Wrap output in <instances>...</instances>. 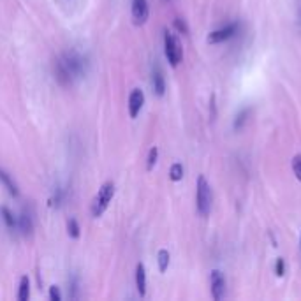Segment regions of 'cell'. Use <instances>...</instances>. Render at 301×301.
<instances>
[{"mask_svg":"<svg viewBox=\"0 0 301 301\" xmlns=\"http://www.w3.org/2000/svg\"><path fill=\"white\" fill-rule=\"evenodd\" d=\"M113 196H114V183L113 181H106V183L99 189V192L95 194V197L92 201V215L95 217V219L102 217V213L108 210Z\"/></svg>","mask_w":301,"mask_h":301,"instance_id":"1","label":"cell"},{"mask_svg":"<svg viewBox=\"0 0 301 301\" xmlns=\"http://www.w3.org/2000/svg\"><path fill=\"white\" fill-rule=\"evenodd\" d=\"M212 189H210L208 180L201 174L197 178V192H196V204H197V212H199L201 217H208L210 210H212Z\"/></svg>","mask_w":301,"mask_h":301,"instance_id":"2","label":"cell"},{"mask_svg":"<svg viewBox=\"0 0 301 301\" xmlns=\"http://www.w3.org/2000/svg\"><path fill=\"white\" fill-rule=\"evenodd\" d=\"M164 51L166 58L173 67H176L183 58V50H181L180 41H178L176 35L169 34V30H164Z\"/></svg>","mask_w":301,"mask_h":301,"instance_id":"3","label":"cell"},{"mask_svg":"<svg viewBox=\"0 0 301 301\" xmlns=\"http://www.w3.org/2000/svg\"><path fill=\"white\" fill-rule=\"evenodd\" d=\"M58 60L63 63V67L69 71L74 79L83 76V73H85V60H83V57H79L76 51H67Z\"/></svg>","mask_w":301,"mask_h":301,"instance_id":"4","label":"cell"},{"mask_svg":"<svg viewBox=\"0 0 301 301\" xmlns=\"http://www.w3.org/2000/svg\"><path fill=\"white\" fill-rule=\"evenodd\" d=\"M210 285H212V296L215 301H220L225 296V279L219 269H213L210 275Z\"/></svg>","mask_w":301,"mask_h":301,"instance_id":"5","label":"cell"},{"mask_svg":"<svg viewBox=\"0 0 301 301\" xmlns=\"http://www.w3.org/2000/svg\"><path fill=\"white\" fill-rule=\"evenodd\" d=\"M150 7L146 0H132V19L136 25H145L148 21Z\"/></svg>","mask_w":301,"mask_h":301,"instance_id":"6","label":"cell"},{"mask_svg":"<svg viewBox=\"0 0 301 301\" xmlns=\"http://www.w3.org/2000/svg\"><path fill=\"white\" fill-rule=\"evenodd\" d=\"M238 30V23H233V25H227L220 30H213L212 34L208 35V42L210 44H219V42H224L227 39H231L233 35L236 34Z\"/></svg>","mask_w":301,"mask_h":301,"instance_id":"7","label":"cell"},{"mask_svg":"<svg viewBox=\"0 0 301 301\" xmlns=\"http://www.w3.org/2000/svg\"><path fill=\"white\" fill-rule=\"evenodd\" d=\"M145 104V94L140 88H134L129 95V114L130 118H136L140 114V111L143 109Z\"/></svg>","mask_w":301,"mask_h":301,"instance_id":"8","label":"cell"},{"mask_svg":"<svg viewBox=\"0 0 301 301\" xmlns=\"http://www.w3.org/2000/svg\"><path fill=\"white\" fill-rule=\"evenodd\" d=\"M152 85H153V92H155L158 97H162L166 92V79H164V74H162V71L155 67L153 69V74H152Z\"/></svg>","mask_w":301,"mask_h":301,"instance_id":"9","label":"cell"},{"mask_svg":"<svg viewBox=\"0 0 301 301\" xmlns=\"http://www.w3.org/2000/svg\"><path fill=\"white\" fill-rule=\"evenodd\" d=\"M136 287L140 296H146V271L143 263H140L136 266Z\"/></svg>","mask_w":301,"mask_h":301,"instance_id":"10","label":"cell"},{"mask_svg":"<svg viewBox=\"0 0 301 301\" xmlns=\"http://www.w3.org/2000/svg\"><path fill=\"white\" fill-rule=\"evenodd\" d=\"M0 181L4 183V187L9 190L11 196H14V197L19 196V190H18V187H16V183L13 181V178H11L6 171H4V169H0Z\"/></svg>","mask_w":301,"mask_h":301,"instance_id":"11","label":"cell"},{"mask_svg":"<svg viewBox=\"0 0 301 301\" xmlns=\"http://www.w3.org/2000/svg\"><path fill=\"white\" fill-rule=\"evenodd\" d=\"M30 298V279L27 275L21 276L19 280V291H18V299L19 301H27Z\"/></svg>","mask_w":301,"mask_h":301,"instance_id":"12","label":"cell"},{"mask_svg":"<svg viewBox=\"0 0 301 301\" xmlns=\"http://www.w3.org/2000/svg\"><path fill=\"white\" fill-rule=\"evenodd\" d=\"M18 227L21 229L25 235H29V233L34 229V224H32V217H30V213H27V212H23L21 213V217L18 219Z\"/></svg>","mask_w":301,"mask_h":301,"instance_id":"13","label":"cell"},{"mask_svg":"<svg viewBox=\"0 0 301 301\" xmlns=\"http://www.w3.org/2000/svg\"><path fill=\"white\" fill-rule=\"evenodd\" d=\"M157 261H158V269H160V273H166V269H168V266H169V252L166 250V248L158 250Z\"/></svg>","mask_w":301,"mask_h":301,"instance_id":"14","label":"cell"},{"mask_svg":"<svg viewBox=\"0 0 301 301\" xmlns=\"http://www.w3.org/2000/svg\"><path fill=\"white\" fill-rule=\"evenodd\" d=\"M0 213H2V219H4V222H6L7 227L13 229L14 225H18V222H16L14 215H13V213H11V210H9V208H6V206H2V208H0Z\"/></svg>","mask_w":301,"mask_h":301,"instance_id":"15","label":"cell"},{"mask_svg":"<svg viewBox=\"0 0 301 301\" xmlns=\"http://www.w3.org/2000/svg\"><path fill=\"white\" fill-rule=\"evenodd\" d=\"M169 178H171L173 181H180L181 178H183V166H181L180 162L171 166V169H169Z\"/></svg>","mask_w":301,"mask_h":301,"instance_id":"16","label":"cell"},{"mask_svg":"<svg viewBox=\"0 0 301 301\" xmlns=\"http://www.w3.org/2000/svg\"><path fill=\"white\" fill-rule=\"evenodd\" d=\"M157 157H158L157 146H152V148H150V152H148V160H146V169H148V171H152V169L155 168Z\"/></svg>","mask_w":301,"mask_h":301,"instance_id":"17","label":"cell"},{"mask_svg":"<svg viewBox=\"0 0 301 301\" xmlns=\"http://www.w3.org/2000/svg\"><path fill=\"white\" fill-rule=\"evenodd\" d=\"M67 233H69V236L74 238V240L79 238V224L76 222V219H71L67 222Z\"/></svg>","mask_w":301,"mask_h":301,"instance_id":"18","label":"cell"},{"mask_svg":"<svg viewBox=\"0 0 301 301\" xmlns=\"http://www.w3.org/2000/svg\"><path fill=\"white\" fill-rule=\"evenodd\" d=\"M292 171H294L296 178L301 181V155H296L292 158Z\"/></svg>","mask_w":301,"mask_h":301,"instance_id":"19","label":"cell"},{"mask_svg":"<svg viewBox=\"0 0 301 301\" xmlns=\"http://www.w3.org/2000/svg\"><path fill=\"white\" fill-rule=\"evenodd\" d=\"M174 29L180 32V34H189L187 23H185V19H181V18H176V19H174Z\"/></svg>","mask_w":301,"mask_h":301,"instance_id":"20","label":"cell"},{"mask_svg":"<svg viewBox=\"0 0 301 301\" xmlns=\"http://www.w3.org/2000/svg\"><path fill=\"white\" fill-rule=\"evenodd\" d=\"M247 114H248V111L247 109H243L240 114H238V118H236V122H235V129H241V125L245 124V120H247Z\"/></svg>","mask_w":301,"mask_h":301,"instance_id":"21","label":"cell"},{"mask_svg":"<svg viewBox=\"0 0 301 301\" xmlns=\"http://www.w3.org/2000/svg\"><path fill=\"white\" fill-rule=\"evenodd\" d=\"M50 299L51 301H60L62 299L60 289H58L57 285H51V287H50Z\"/></svg>","mask_w":301,"mask_h":301,"instance_id":"22","label":"cell"},{"mask_svg":"<svg viewBox=\"0 0 301 301\" xmlns=\"http://www.w3.org/2000/svg\"><path fill=\"white\" fill-rule=\"evenodd\" d=\"M275 273H276V276H284V273H285V263H284L282 257H279V259H276Z\"/></svg>","mask_w":301,"mask_h":301,"instance_id":"23","label":"cell"},{"mask_svg":"<svg viewBox=\"0 0 301 301\" xmlns=\"http://www.w3.org/2000/svg\"><path fill=\"white\" fill-rule=\"evenodd\" d=\"M69 289H73V292H71V298L76 299L78 298V280L76 279H73V284H71Z\"/></svg>","mask_w":301,"mask_h":301,"instance_id":"24","label":"cell"},{"mask_svg":"<svg viewBox=\"0 0 301 301\" xmlns=\"http://www.w3.org/2000/svg\"><path fill=\"white\" fill-rule=\"evenodd\" d=\"M164 2H169V0H164Z\"/></svg>","mask_w":301,"mask_h":301,"instance_id":"25","label":"cell"},{"mask_svg":"<svg viewBox=\"0 0 301 301\" xmlns=\"http://www.w3.org/2000/svg\"><path fill=\"white\" fill-rule=\"evenodd\" d=\"M299 240H301V238H299Z\"/></svg>","mask_w":301,"mask_h":301,"instance_id":"26","label":"cell"}]
</instances>
